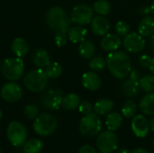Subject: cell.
<instances>
[{"label":"cell","instance_id":"cell-1","mask_svg":"<svg viewBox=\"0 0 154 153\" xmlns=\"http://www.w3.org/2000/svg\"><path fill=\"white\" fill-rule=\"evenodd\" d=\"M106 66L111 74L119 79L125 78L132 71L131 59L122 50L109 53L106 57Z\"/></svg>","mask_w":154,"mask_h":153},{"label":"cell","instance_id":"cell-2","mask_svg":"<svg viewBox=\"0 0 154 153\" xmlns=\"http://www.w3.org/2000/svg\"><path fill=\"white\" fill-rule=\"evenodd\" d=\"M71 19L67 15L66 11L60 6L50 8L46 14V23L49 28L54 32H68L70 28Z\"/></svg>","mask_w":154,"mask_h":153},{"label":"cell","instance_id":"cell-3","mask_svg":"<svg viewBox=\"0 0 154 153\" xmlns=\"http://www.w3.org/2000/svg\"><path fill=\"white\" fill-rule=\"evenodd\" d=\"M102 130V121L98 115L96 113H90L84 115L79 123L80 133L88 138H93L97 136Z\"/></svg>","mask_w":154,"mask_h":153},{"label":"cell","instance_id":"cell-4","mask_svg":"<svg viewBox=\"0 0 154 153\" xmlns=\"http://www.w3.org/2000/svg\"><path fill=\"white\" fill-rule=\"evenodd\" d=\"M58 127V121L55 116L50 114H42L36 117L33 123L34 132L42 137L51 135Z\"/></svg>","mask_w":154,"mask_h":153},{"label":"cell","instance_id":"cell-5","mask_svg":"<svg viewBox=\"0 0 154 153\" xmlns=\"http://www.w3.org/2000/svg\"><path fill=\"white\" fill-rule=\"evenodd\" d=\"M48 77L42 69H37L30 71L23 79L24 87L32 92H41L47 86Z\"/></svg>","mask_w":154,"mask_h":153},{"label":"cell","instance_id":"cell-6","mask_svg":"<svg viewBox=\"0 0 154 153\" xmlns=\"http://www.w3.org/2000/svg\"><path fill=\"white\" fill-rule=\"evenodd\" d=\"M3 75L10 81L19 80L24 72V64L21 58H9L6 59L2 67Z\"/></svg>","mask_w":154,"mask_h":153},{"label":"cell","instance_id":"cell-7","mask_svg":"<svg viewBox=\"0 0 154 153\" xmlns=\"http://www.w3.org/2000/svg\"><path fill=\"white\" fill-rule=\"evenodd\" d=\"M118 136L114 131L107 130L100 133L97 138V147L101 153L114 152L118 147Z\"/></svg>","mask_w":154,"mask_h":153},{"label":"cell","instance_id":"cell-8","mask_svg":"<svg viewBox=\"0 0 154 153\" xmlns=\"http://www.w3.org/2000/svg\"><path fill=\"white\" fill-rule=\"evenodd\" d=\"M8 141L14 147H20L26 142L27 130L23 124L19 122H11L6 130Z\"/></svg>","mask_w":154,"mask_h":153},{"label":"cell","instance_id":"cell-9","mask_svg":"<svg viewBox=\"0 0 154 153\" xmlns=\"http://www.w3.org/2000/svg\"><path fill=\"white\" fill-rule=\"evenodd\" d=\"M94 18V10L87 5H78L71 11L70 19L78 25H87Z\"/></svg>","mask_w":154,"mask_h":153},{"label":"cell","instance_id":"cell-10","mask_svg":"<svg viewBox=\"0 0 154 153\" xmlns=\"http://www.w3.org/2000/svg\"><path fill=\"white\" fill-rule=\"evenodd\" d=\"M130 78L121 86V92L127 97H134L140 91V72L134 69L130 72Z\"/></svg>","mask_w":154,"mask_h":153},{"label":"cell","instance_id":"cell-11","mask_svg":"<svg viewBox=\"0 0 154 153\" xmlns=\"http://www.w3.org/2000/svg\"><path fill=\"white\" fill-rule=\"evenodd\" d=\"M63 93L59 89H51L45 92L41 98L42 105L51 110H58L61 106Z\"/></svg>","mask_w":154,"mask_h":153},{"label":"cell","instance_id":"cell-12","mask_svg":"<svg viewBox=\"0 0 154 153\" xmlns=\"http://www.w3.org/2000/svg\"><path fill=\"white\" fill-rule=\"evenodd\" d=\"M124 47L132 53H138L145 47V40L139 32H132L127 34L123 41Z\"/></svg>","mask_w":154,"mask_h":153},{"label":"cell","instance_id":"cell-13","mask_svg":"<svg viewBox=\"0 0 154 153\" xmlns=\"http://www.w3.org/2000/svg\"><path fill=\"white\" fill-rule=\"evenodd\" d=\"M0 94L5 101L9 103H14L21 99L23 95V90L18 84L12 81L3 86Z\"/></svg>","mask_w":154,"mask_h":153},{"label":"cell","instance_id":"cell-14","mask_svg":"<svg viewBox=\"0 0 154 153\" xmlns=\"http://www.w3.org/2000/svg\"><path fill=\"white\" fill-rule=\"evenodd\" d=\"M131 128L134 134L136 137L144 138L149 133V130H150L149 121L143 115H134L131 123Z\"/></svg>","mask_w":154,"mask_h":153},{"label":"cell","instance_id":"cell-15","mask_svg":"<svg viewBox=\"0 0 154 153\" xmlns=\"http://www.w3.org/2000/svg\"><path fill=\"white\" fill-rule=\"evenodd\" d=\"M92 32L98 35L104 36L110 30V23L104 15H97L94 17L90 23Z\"/></svg>","mask_w":154,"mask_h":153},{"label":"cell","instance_id":"cell-16","mask_svg":"<svg viewBox=\"0 0 154 153\" xmlns=\"http://www.w3.org/2000/svg\"><path fill=\"white\" fill-rule=\"evenodd\" d=\"M121 44H122V41L120 37L113 33H106V35H104L100 42L101 48L104 50L109 51V52L117 50L118 48L121 46Z\"/></svg>","mask_w":154,"mask_h":153},{"label":"cell","instance_id":"cell-17","mask_svg":"<svg viewBox=\"0 0 154 153\" xmlns=\"http://www.w3.org/2000/svg\"><path fill=\"white\" fill-rule=\"evenodd\" d=\"M82 85L86 89L95 91L100 87L101 78L97 73L93 71H88L84 73V75L82 76Z\"/></svg>","mask_w":154,"mask_h":153},{"label":"cell","instance_id":"cell-18","mask_svg":"<svg viewBox=\"0 0 154 153\" xmlns=\"http://www.w3.org/2000/svg\"><path fill=\"white\" fill-rule=\"evenodd\" d=\"M140 110L145 115H154V93L149 92L143 96L139 104Z\"/></svg>","mask_w":154,"mask_h":153},{"label":"cell","instance_id":"cell-19","mask_svg":"<svg viewBox=\"0 0 154 153\" xmlns=\"http://www.w3.org/2000/svg\"><path fill=\"white\" fill-rule=\"evenodd\" d=\"M32 61L39 69H43L51 63V57L47 50L43 49H37L32 54Z\"/></svg>","mask_w":154,"mask_h":153},{"label":"cell","instance_id":"cell-20","mask_svg":"<svg viewBox=\"0 0 154 153\" xmlns=\"http://www.w3.org/2000/svg\"><path fill=\"white\" fill-rule=\"evenodd\" d=\"M138 31L143 37L152 36L154 33V17L151 15L144 16L139 23Z\"/></svg>","mask_w":154,"mask_h":153},{"label":"cell","instance_id":"cell-21","mask_svg":"<svg viewBox=\"0 0 154 153\" xmlns=\"http://www.w3.org/2000/svg\"><path fill=\"white\" fill-rule=\"evenodd\" d=\"M88 34V31L82 26L70 27L68 31V38L73 43H80L85 41Z\"/></svg>","mask_w":154,"mask_h":153},{"label":"cell","instance_id":"cell-22","mask_svg":"<svg viewBox=\"0 0 154 153\" xmlns=\"http://www.w3.org/2000/svg\"><path fill=\"white\" fill-rule=\"evenodd\" d=\"M114 106L115 104L112 100L107 98H103L96 102V104L93 106V110L98 115H106L112 111Z\"/></svg>","mask_w":154,"mask_h":153},{"label":"cell","instance_id":"cell-23","mask_svg":"<svg viewBox=\"0 0 154 153\" xmlns=\"http://www.w3.org/2000/svg\"><path fill=\"white\" fill-rule=\"evenodd\" d=\"M28 50H29V45L24 39L18 37L14 40L12 43V51L16 57L18 58L24 57L27 54Z\"/></svg>","mask_w":154,"mask_h":153},{"label":"cell","instance_id":"cell-24","mask_svg":"<svg viewBox=\"0 0 154 153\" xmlns=\"http://www.w3.org/2000/svg\"><path fill=\"white\" fill-rule=\"evenodd\" d=\"M123 124V117L122 115L117 112L109 113L106 120V125L108 130L111 131H116L118 130Z\"/></svg>","mask_w":154,"mask_h":153},{"label":"cell","instance_id":"cell-25","mask_svg":"<svg viewBox=\"0 0 154 153\" xmlns=\"http://www.w3.org/2000/svg\"><path fill=\"white\" fill-rule=\"evenodd\" d=\"M96 51V47L91 41H83L79 46V53L84 59H90L94 56Z\"/></svg>","mask_w":154,"mask_h":153},{"label":"cell","instance_id":"cell-26","mask_svg":"<svg viewBox=\"0 0 154 153\" xmlns=\"http://www.w3.org/2000/svg\"><path fill=\"white\" fill-rule=\"evenodd\" d=\"M80 104V98L77 94H69L62 99L61 106L66 110H75Z\"/></svg>","mask_w":154,"mask_h":153},{"label":"cell","instance_id":"cell-27","mask_svg":"<svg viewBox=\"0 0 154 153\" xmlns=\"http://www.w3.org/2000/svg\"><path fill=\"white\" fill-rule=\"evenodd\" d=\"M43 148V143L39 139H31L24 142L23 152L24 153H40Z\"/></svg>","mask_w":154,"mask_h":153},{"label":"cell","instance_id":"cell-28","mask_svg":"<svg viewBox=\"0 0 154 153\" xmlns=\"http://www.w3.org/2000/svg\"><path fill=\"white\" fill-rule=\"evenodd\" d=\"M93 10L98 15H107L111 12V5L106 0H97L94 3Z\"/></svg>","mask_w":154,"mask_h":153},{"label":"cell","instance_id":"cell-29","mask_svg":"<svg viewBox=\"0 0 154 153\" xmlns=\"http://www.w3.org/2000/svg\"><path fill=\"white\" fill-rule=\"evenodd\" d=\"M44 71L48 78H57L62 74V67L58 62H51Z\"/></svg>","mask_w":154,"mask_h":153},{"label":"cell","instance_id":"cell-30","mask_svg":"<svg viewBox=\"0 0 154 153\" xmlns=\"http://www.w3.org/2000/svg\"><path fill=\"white\" fill-rule=\"evenodd\" d=\"M137 112V105L133 100H127L122 106V114L125 118H133Z\"/></svg>","mask_w":154,"mask_h":153},{"label":"cell","instance_id":"cell-31","mask_svg":"<svg viewBox=\"0 0 154 153\" xmlns=\"http://www.w3.org/2000/svg\"><path fill=\"white\" fill-rule=\"evenodd\" d=\"M140 87L145 92H152L154 90V76L145 75L140 78Z\"/></svg>","mask_w":154,"mask_h":153},{"label":"cell","instance_id":"cell-32","mask_svg":"<svg viewBox=\"0 0 154 153\" xmlns=\"http://www.w3.org/2000/svg\"><path fill=\"white\" fill-rule=\"evenodd\" d=\"M88 66H89V68L93 71H100V70H103L105 69V67L106 66V60H105L101 56L94 57V58H92L90 60V61L88 63Z\"/></svg>","mask_w":154,"mask_h":153},{"label":"cell","instance_id":"cell-33","mask_svg":"<svg viewBox=\"0 0 154 153\" xmlns=\"http://www.w3.org/2000/svg\"><path fill=\"white\" fill-rule=\"evenodd\" d=\"M116 32L118 35L125 37L130 32V26L124 21H119L116 24Z\"/></svg>","mask_w":154,"mask_h":153},{"label":"cell","instance_id":"cell-34","mask_svg":"<svg viewBox=\"0 0 154 153\" xmlns=\"http://www.w3.org/2000/svg\"><path fill=\"white\" fill-rule=\"evenodd\" d=\"M24 115L29 119H34L38 115V107L34 104H29L24 107Z\"/></svg>","mask_w":154,"mask_h":153},{"label":"cell","instance_id":"cell-35","mask_svg":"<svg viewBox=\"0 0 154 153\" xmlns=\"http://www.w3.org/2000/svg\"><path fill=\"white\" fill-rule=\"evenodd\" d=\"M67 39H68V32H64V31L56 32L55 42H56L57 46H59V47L64 46L67 42Z\"/></svg>","mask_w":154,"mask_h":153},{"label":"cell","instance_id":"cell-36","mask_svg":"<svg viewBox=\"0 0 154 153\" xmlns=\"http://www.w3.org/2000/svg\"><path fill=\"white\" fill-rule=\"evenodd\" d=\"M79 113L82 114L83 115H87L90 113H92L93 110V106L90 102L88 101H83L79 104Z\"/></svg>","mask_w":154,"mask_h":153},{"label":"cell","instance_id":"cell-37","mask_svg":"<svg viewBox=\"0 0 154 153\" xmlns=\"http://www.w3.org/2000/svg\"><path fill=\"white\" fill-rule=\"evenodd\" d=\"M152 57H150L149 55L147 54H143L140 57L139 59V63L142 67L143 68H147V69H150L152 63Z\"/></svg>","mask_w":154,"mask_h":153},{"label":"cell","instance_id":"cell-38","mask_svg":"<svg viewBox=\"0 0 154 153\" xmlns=\"http://www.w3.org/2000/svg\"><path fill=\"white\" fill-rule=\"evenodd\" d=\"M78 153H97L96 149L94 147H92L91 145L88 144H85L83 146L80 147V149L79 150Z\"/></svg>","mask_w":154,"mask_h":153},{"label":"cell","instance_id":"cell-39","mask_svg":"<svg viewBox=\"0 0 154 153\" xmlns=\"http://www.w3.org/2000/svg\"><path fill=\"white\" fill-rule=\"evenodd\" d=\"M139 13L141 14H143V15H147L148 14H150V13H152V11H151V6H142L140 9H139Z\"/></svg>","mask_w":154,"mask_h":153},{"label":"cell","instance_id":"cell-40","mask_svg":"<svg viewBox=\"0 0 154 153\" xmlns=\"http://www.w3.org/2000/svg\"><path fill=\"white\" fill-rule=\"evenodd\" d=\"M131 153H151L150 151H148L147 150L145 149H143V148H139V149H135Z\"/></svg>","mask_w":154,"mask_h":153},{"label":"cell","instance_id":"cell-41","mask_svg":"<svg viewBox=\"0 0 154 153\" xmlns=\"http://www.w3.org/2000/svg\"><path fill=\"white\" fill-rule=\"evenodd\" d=\"M149 124H150V129H151L152 132H154V115L152 117V119L150 120Z\"/></svg>","mask_w":154,"mask_h":153},{"label":"cell","instance_id":"cell-42","mask_svg":"<svg viewBox=\"0 0 154 153\" xmlns=\"http://www.w3.org/2000/svg\"><path fill=\"white\" fill-rule=\"evenodd\" d=\"M117 153H131L130 152V151L128 150V149H125V148H123V149H121V150H119Z\"/></svg>","mask_w":154,"mask_h":153},{"label":"cell","instance_id":"cell-43","mask_svg":"<svg viewBox=\"0 0 154 153\" xmlns=\"http://www.w3.org/2000/svg\"><path fill=\"white\" fill-rule=\"evenodd\" d=\"M151 46H152V49L154 50V33L151 37Z\"/></svg>","mask_w":154,"mask_h":153},{"label":"cell","instance_id":"cell-44","mask_svg":"<svg viewBox=\"0 0 154 153\" xmlns=\"http://www.w3.org/2000/svg\"><path fill=\"white\" fill-rule=\"evenodd\" d=\"M150 70L152 71V73L153 74L154 76V58L152 59V65H151V67H150Z\"/></svg>","mask_w":154,"mask_h":153},{"label":"cell","instance_id":"cell-45","mask_svg":"<svg viewBox=\"0 0 154 153\" xmlns=\"http://www.w3.org/2000/svg\"><path fill=\"white\" fill-rule=\"evenodd\" d=\"M151 11H152V14H154V0L153 2L152 3V5H151Z\"/></svg>","mask_w":154,"mask_h":153},{"label":"cell","instance_id":"cell-46","mask_svg":"<svg viewBox=\"0 0 154 153\" xmlns=\"http://www.w3.org/2000/svg\"><path fill=\"white\" fill-rule=\"evenodd\" d=\"M1 118H2V111L0 110V120H1Z\"/></svg>","mask_w":154,"mask_h":153},{"label":"cell","instance_id":"cell-47","mask_svg":"<svg viewBox=\"0 0 154 153\" xmlns=\"http://www.w3.org/2000/svg\"><path fill=\"white\" fill-rule=\"evenodd\" d=\"M0 153H3L2 152V151H1V149H0Z\"/></svg>","mask_w":154,"mask_h":153},{"label":"cell","instance_id":"cell-48","mask_svg":"<svg viewBox=\"0 0 154 153\" xmlns=\"http://www.w3.org/2000/svg\"><path fill=\"white\" fill-rule=\"evenodd\" d=\"M153 147H154V139H153Z\"/></svg>","mask_w":154,"mask_h":153}]
</instances>
